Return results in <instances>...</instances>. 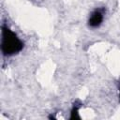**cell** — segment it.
Returning a JSON list of instances; mask_svg holds the SVG:
<instances>
[{
	"mask_svg": "<svg viewBox=\"0 0 120 120\" xmlns=\"http://www.w3.org/2000/svg\"><path fill=\"white\" fill-rule=\"evenodd\" d=\"M119 99H120V86H119Z\"/></svg>",
	"mask_w": 120,
	"mask_h": 120,
	"instance_id": "4",
	"label": "cell"
},
{
	"mask_svg": "<svg viewBox=\"0 0 120 120\" xmlns=\"http://www.w3.org/2000/svg\"><path fill=\"white\" fill-rule=\"evenodd\" d=\"M23 48V42L8 27L2 25L1 51L4 55H12L18 53Z\"/></svg>",
	"mask_w": 120,
	"mask_h": 120,
	"instance_id": "1",
	"label": "cell"
},
{
	"mask_svg": "<svg viewBox=\"0 0 120 120\" xmlns=\"http://www.w3.org/2000/svg\"><path fill=\"white\" fill-rule=\"evenodd\" d=\"M80 119V116L78 115V106L74 104L72 110H71V116H70V119Z\"/></svg>",
	"mask_w": 120,
	"mask_h": 120,
	"instance_id": "3",
	"label": "cell"
},
{
	"mask_svg": "<svg viewBox=\"0 0 120 120\" xmlns=\"http://www.w3.org/2000/svg\"><path fill=\"white\" fill-rule=\"evenodd\" d=\"M103 18H104V8H97L91 13L88 19V25L92 28L98 27L101 24Z\"/></svg>",
	"mask_w": 120,
	"mask_h": 120,
	"instance_id": "2",
	"label": "cell"
}]
</instances>
